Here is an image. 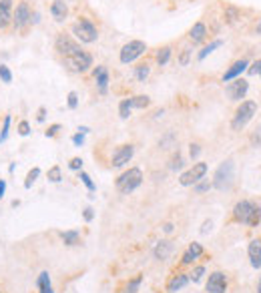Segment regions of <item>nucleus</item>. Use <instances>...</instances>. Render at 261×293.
<instances>
[{"label": "nucleus", "mask_w": 261, "mask_h": 293, "mask_svg": "<svg viewBox=\"0 0 261 293\" xmlns=\"http://www.w3.org/2000/svg\"><path fill=\"white\" fill-rule=\"evenodd\" d=\"M131 107L133 109H147L151 105V99L147 94H137V96H131Z\"/></svg>", "instance_id": "cd10ccee"}, {"label": "nucleus", "mask_w": 261, "mask_h": 293, "mask_svg": "<svg viewBox=\"0 0 261 293\" xmlns=\"http://www.w3.org/2000/svg\"><path fill=\"white\" fill-rule=\"evenodd\" d=\"M171 55H173V48L169 46V44H165V46H161L159 51H157V57H155V61H157V65L159 67H165L169 61H171Z\"/></svg>", "instance_id": "b1692460"}, {"label": "nucleus", "mask_w": 261, "mask_h": 293, "mask_svg": "<svg viewBox=\"0 0 261 293\" xmlns=\"http://www.w3.org/2000/svg\"><path fill=\"white\" fill-rule=\"evenodd\" d=\"M199 153H201L199 145H197V143H193V145H191V149H189V155H191V159H197V157H199Z\"/></svg>", "instance_id": "49530a36"}, {"label": "nucleus", "mask_w": 261, "mask_h": 293, "mask_svg": "<svg viewBox=\"0 0 261 293\" xmlns=\"http://www.w3.org/2000/svg\"><path fill=\"white\" fill-rule=\"evenodd\" d=\"M50 14L57 22H65L69 18V4L65 0H53L50 4Z\"/></svg>", "instance_id": "a211bd4d"}, {"label": "nucleus", "mask_w": 261, "mask_h": 293, "mask_svg": "<svg viewBox=\"0 0 261 293\" xmlns=\"http://www.w3.org/2000/svg\"><path fill=\"white\" fill-rule=\"evenodd\" d=\"M253 115H257V103L255 101H241V105L237 107L233 121H231V129L233 131H241L245 129V125L253 119Z\"/></svg>", "instance_id": "39448f33"}, {"label": "nucleus", "mask_w": 261, "mask_h": 293, "mask_svg": "<svg viewBox=\"0 0 261 293\" xmlns=\"http://www.w3.org/2000/svg\"><path fill=\"white\" fill-rule=\"evenodd\" d=\"M131 109H133V107H131V101H129V99H123V101L119 103V117H121V119H129V117H131Z\"/></svg>", "instance_id": "c756f323"}, {"label": "nucleus", "mask_w": 261, "mask_h": 293, "mask_svg": "<svg viewBox=\"0 0 261 293\" xmlns=\"http://www.w3.org/2000/svg\"><path fill=\"white\" fill-rule=\"evenodd\" d=\"M141 283H143V275H137L135 279H131V281L127 283V287H125V291L123 293H137L139 291V287H141Z\"/></svg>", "instance_id": "7c9ffc66"}, {"label": "nucleus", "mask_w": 261, "mask_h": 293, "mask_svg": "<svg viewBox=\"0 0 261 293\" xmlns=\"http://www.w3.org/2000/svg\"><path fill=\"white\" fill-rule=\"evenodd\" d=\"M69 167H71L73 171H81V167H83V159H81V157H75V159H71Z\"/></svg>", "instance_id": "37998d69"}, {"label": "nucleus", "mask_w": 261, "mask_h": 293, "mask_svg": "<svg viewBox=\"0 0 261 293\" xmlns=\"http://www.w3.org/2000/svg\"><path fill=\"white\" fill-rule=\"evenodd\" d=\"M221 44H223V40H221V38H217V40L209 42V44H207V46H205V48H203V51L197 55V61H205V59H207V57H209V55H211L215 48H219Z\"/></svg>", "instance_id": "bb28decb"}, {"label": "nucleus", "mask_w": 261, "mask_h": 293, "mask_svg": "<svg viewBox=\"0 0 261 293\" xmlns=\"http://www.w3.org/2000/svg\"><path fill=\"white\" fill-rule=\"evenodd\" d=\"M207 293H225L227 291V277L225 273L221 271H213L207 279V285H205Z\"/></svg>", "instance_id": "f8f14e48"}, {"label": "nucleus", "mask_w": 261, "mask_h": 293, "mask_svg": "<svg viewBox=\"0 0 261 293\" xmlns=\"http://www.w3.org/2000/svg\"><path fill=\"white\" fill-rule=\"evenodd\" d=\"M233 177H235V165H233L231 159H227V161H223V163L217 167L215 177H213L211 183H213V187H215L217 191H229L231 185H233Z\"/></svg>", "instance_id": "f03ea898"}, {"label": "nucleus", "mask_w": 261, "mask_h": 293, "mask_svg": "<svg viewBox=\"0 0 261 293\" xmlns=\"http://www.w3.org/2000/svg\"><path fill=\"white\" fill-rule=\"evenodd\" d=\"M247 253H249V259H251V267L259 269L261 267V241L253 239L247 247Z\"/></svg>", "instance_id": "412c9836"}, {"label": "nucleus", "mask_w": 261, "mask_h": 293, "mask_svg": "<svg viewBox=\"0 0 261 293\" xmlns=\"http://www.w3.org/2000/svg\"><path fill=\"white\" fill-rule=\"evenodd\" d=\"M88 131H90V129H88V127H81V129H79V133H83V135H87Z\"/></svg>", "instance_id": "6e6d98bb"}, {"label": "nucleus", "mask_w": 261, "mask_h": 293, "mask_svg": "<svg viewBox=\"0 0 261 293\" xmlns=\"http://www.w3.org/2000/svg\"><path fill=\"white\" fill-rule=\"evenodd\" d=\"M0 78H2V82H6V84L12 82V73H10V69H8L6 65H0Z\"/></svg>", "instance_id": "4c0bfd02"}, {"label": "nucleus", "mask_w": 261, "mask_h": 293, "mask_svg": "<svg viewBox=\"0 0 261 293\" xmlns=\"http://www.w3.org/2000/svg\"><path fill=\"white\" fill-rule=\"evenodd\" d=\"M32 22V10L28 6V2H18L14 12H12V24L16 30H24L28 24Z\"/></svg>", "instance_id": "6e6552de"}, {"label": "nucleus", "mask_w": 261, "mask_h": 293, "mask_svg": "<svg viewBox=\"0 0 261 293\" xmlns=\"http://www.w3.org/2000/svg\"><path fill=\"white\" fill-rule=\"evenodd\" d=\"M36 285H38V291L40 293H55L53 291V285H50V277H48V273H46V271H42V273L38 275Z\"/></svg>", "instance_id": "393cba45"}, {"label": "nucleus", "mask_w": 261, "mask_h": 293, "mask_svg": "<svg viewBox=\"0 0 261 293\" xmlns=\"http://www.w3.org/2000/svg\"><path fill=\"white\" fill-rule=\"evenodd\" d=\"M211 187H213V183H211L209 179H201L199 183L193 185V191H195V193H205V191H209Z\"/></svg>", "instance_id": "72a5a7b5"}, {"label": "nucleus", "mask_w": 261, "mask_h": 293, "mask_svg": "<svg viewBox=\"0 0 261 293\" xmlns=\"http://www.w3.org/2000/svg\"><path fill=\"white\" fill-rule=\"evenodd\" d=\"M46 175H48V181H53V183H61V181H63V171H61V167H59V165L50 167Z\"/></svg>", "instance_id": "2f4dec72"}, {"label": "nucleus", "mask_w": 261, "mask_h": 293, "mask_svg": "<svg viewBox=\"0 0 261 293\" xmlns=\"http://www.w3.org/2000/svg\"><path fill=\"white\" fill-rule=\"evenodd\" d=\"M92 76H94V80H96L98 92H100V94H107V90H109V71H107V67L98 65V67L92 71Z\"/></svg>", "instance_id": "dca6fc26"}, {"label": "nucleus", "mask_w": 261, "mask_h": 293, "mask_svg": "<svg viewBox=\"0 0 261 293\" xmlns=\"http://www.w3.org/2000/svg\"><path fill=\"white\" fill-rule=\"evenodd\" d=\"M12 0H0V30H6L12 24Z\"/></svg>", "instance_id": "2eb2a0df"}, {"label": "nucleus", "mask_w": 261, "mask_h": 293, "mask_svg": "<svg viewBox=\"0 0 261 293\" xmlns=\"http://www.w3.org/2000/svg\"><path fill=\"white\" fill-rule=\"evenodd\" d=\"M247 73L249 74H259L261 76V59H257V61L253 63V67H251V69H247Z\"/></svg>", "instance_id": "a18cd8bd"}, {"label": "nucleus", "mask_w": 261, "mask_h": 293, "mask_svg": "<svg viewBox=\"0 0 261 293\" xmlns=\"http://www.w3.org/2000/svg\"><path fill=\"white\" fill-rule=\"evenodd\" d=\"M171 253H173V243H171L169 239L159 241V243L155 245V249H153V255H155L157 261H167Z\"/></svg>", "instance_id": "6ab92c4d"}, {"label": "nucleus", "mask_w": 261, "mask_h": 293, "mask_svg": "<svg viewBox=\"0 0 261 293\" xmlns=\"http://www.w3.org/2000/svg\"><path fill=\"white\" fill-rule=\"evenodd\" d=\"M171 169H173V171L183 169V157H181V153H179V151H177L173 157H171Z\"/></svg>", "instance_id": "58836bf2"}, {"label": "nucleus", "mask_w": 261, "mask_h": 293, "mask_svg": "<svg viewBox=\"0 0 261 293\" xmlns=\"http://www.w3.org/2000/svg\"><path fill=\"white\" fill-rule=\"evenodd\" d=\"M241 18V12H239V8L237 6H225V10H223V22L225 24H235L237 20Z\"/></svg>", "instance_id": "5701e85b"}, {"label": "nucleus", "mask_w": 261, "mask_h": 293, "mask_svg": "<svg viewBox=\"0 0 261 293\" xmlns=\"http://www.w3.org/2000/svg\"><path fill=\"white\" fill-rule=\"evenodd\" d=\"M38 177H40V169H38V167H34V169H30V171H28V175H26V181H24V187H26V189H30V187H32V183H34V181H36Z\"/></svg>", "instance_id": "473e14b6"}, {"label": "nucleus", "mask_w": 261, "mask_h": 293, "mask_svg": "<svg viewBox=\"0 0 261 293\" xmlns=\"http://www.w3.org/2000/svg\"><path fill=\"white\" fill-rule=\"evenodd\" d=\"M163 229H165V233H171V231H173V225H171V223H165Z\"/></svg>", "instance_id": "864d4df0"}, {"label": "nucleus", "mask_w": 261, "mask_h": 293, "mask_svg": "<svg viewBox=\"0 0 261 293\" xmlns=\"http://www.w3.org/2000/svg\"><path fill=\"white\" fill-rule=\"evenodd\" d=\"M211 227H213V223H211V221H205V223H203V227H201V233H203V235H207V233L211 231Z\"/></svg>", "instance_id": "09e8293b"}, {"label": "nucleus", "mask_w": 261, "mask_h": 293, "mask_svg": "<svg viewBox=\"0 0 261 293\" xmlns=\"http://www.w3.org/2000/svg\"><path fill=\"white\" fill-rule=\"evenodd\" d=\"M8 131H10V115L4 117V123H2V131H0V143H4L8 139Z\"/></svg>", "instance_id": "f704fd0d"}, {"label": "nucleus", "mask_w": 261, "mask_h": 293, "mask_svg": "<svg viewBox=\"0 0 261 293\" xmlns=\"http://www.w3.org/2000/svg\"><path fill=\"white\" fill-rule=\"evenodd\" d=\"M61 129H63V127H61L59 123H57V125H50V127H48L46 131H44V135H46V137H55V135H57V133H59Z\"/></svg>", "instance_id": "c03bdc74"}, {"label": "nucleus", "mask_w": 261, "mask_h": 293, "mask_svg": "<svg viewBox=\"0 0 261 293\" xmlns=\"http://www.w3.org/2000/svg\"><path fill=\"white\" fill-rule=\"evenodd\" d=\"M67 105H69V109H77V107H79V94H77L75 90L69 92V96H67Z\"/></svg>", "instance_id": "ea45409f"}, {"label": "nucleus", "mask_w": 261, "mask_h": 293, "mask_svg": "<svg viewBox=\"0 0 261 293\" xmlns=\"http://www.w3.org/2000/svg\"><path fill=\"white\" fill-rule=\"evenodd\" d=\"M73 143L77 146H83V143H85V135H83V133H77V135L73 137Z\"/></svg>", "instance_id": "de8ad7c7"}, {"label": "nucleus", "mask_w": 261, "mask_h": 293, "mask_svg": "<svg viewBox=\"0 0 261 293\" xmlns=\"http://www.w3.org/2000/svg\"><path fill=\"white\" fill-rule=\"evenodd\" d=\"M247 67H249V61H247V59L235 61V63H233V65L225 71V74L221 76V80H223V82H229V80H233V78L241 76V73H245V71H247Z\"/></svg>", "instance_id": "4468645a"}, {"label": "nucleus", "mask_w": 261, "mask_h": 293, "mask_svg": "<svg viewBox=\"0 0 261 293\" xmlns=\"http://www.w3.org/2000/svg\"><path fill=\"white\" fill-rule=\"evenodd\" d=\"M65 67L71 71V73L83 74L87 73L88 69L92 67V55L87 53V51H81L77 55H71V57H65Z\"/></svg>", "instance_id": "423d86ee"}, {"label": "nucleus", "mask_w": 261, "mask_h": 293, "mask_svg": "<svg viewBox=\"0 0 261 293\" xmlns=\"http://www.w3.org/2000/svg\"><path fill=\"white\" fill-rule=\"evenodd\" d=\"M4 191H6V181H2V179H0V199L4 197Z\"/></svg>", "instance_id": "603ef678"}, {"label": "nucleus", "mask_w": 261, "mask_h": 293, "mask_svg": "<svg viewBox=\"0 0 261 293\" xmlns=\"http://www.w3.org/2000/svg\"><path fill=\"white\" fill-rule=\"evenodd\" d=\"M149 74H151V67H149V63H141L139 67H135V76H137L139 82H145V80L149 78Z\"/></svg>", "instance_id": "c85d7f7f"}, {"label": "nucleus", "mask_w": 261, "mask_h": 293, "mask_svg": "<svg viewBox=\"0 0 261 293\" xmlns=\"http://www.w3.org/2000/svg\"><path fill=\"white\" fill-rule=\"evenodd\" d=\"M205 275V267L203 265H199V267H195L193 269V273L189 275V281H193V283H197V281H201V277Z\"/></svg>", "instance_id": "e433bc0d"}, {"label": "nucleus", "mask_w": 261, "mask_h": 293, "mask_svg": "<svg viewBox=\"0 0 261 293\" xmlns=\"http://www.w3.org/2000/svg\"><path fill=\"white\" fill-rule=\"evenodd\" d=\"M191 53H193V51H191L189 46H185V48L181 51V55H179V65H181V67H187V65H189V59H191Z\"/></svg>", "instance_id": "c9c22d12"}, {"label": "nucleus", "mask_w": 261, "mask_h": 293, "mask_svg": "<svg viewBox=\"0 0 261 293\" xmlns=\"http://www.w3.org/2000/svg\"><path fill=\"white\" fill-rule=\"evenodd\" d=\"M205 175H207V163H195L189 171H185L179 177V183L183 187H193L195 183H199L201 179H205Z\"/></svg>", "instance_id": "9d476101"}, {"label": "nucleus", "mask_w": 261, "mask_h": 293, "mask_svg": "<svg viewBox=\"0 0 261 293\" xmlns=\"http://www.w3.org/2000/svg\"><path fill=\"white\" fill-rule=\"evenodd\" d=\"M203 255V247H201V243H191L189 247H187V251L183 253V259H181V263L183 265H191L195 259H199Z\"/></svg>", "instance_id": "aec40b11"}, {"label": "nucleus", "mask_w": 261, "mask_h": 293, "mask_svg": "<svg viewBox=\"0 0 261 293\" xmlns=\"http://www.w3.org/2000/svg\"><path fill=\"white\" fill-rule=\"evenodd\" d=\"M257 293H261V277H259V283H257Z\"/></svg>", "instance_id": "4d7b16f0"}, {"label": "nucleus", "mask_w": 261, "mask_h": 293, "mask_svg": "<svg viewBox=\"0 0 261 293\" xmlns=\"http://www.w3.org/2000/svg\"><path fill=\"white\" fill-rule=\"evenodd\" d=\"M28 133H30V125H28V121H20V123H18V135L26 137Z\"/></svg>", "instance_id": "a19ab883"}, {"label": "nucleus", "mask_w": 261, "mask_h": 293, "mask_svg": "<svg viewBox=\"0 0 261 293\" xmlns=\"http://www.w3.org/2000/svg\"><path fill=\"white\" fill-rule=\"evenodd\" d=\"M147 53V42L145 40H129L123 48H121V55H119V61L123 65H131L135 63L139 57H143Z\"/></svg>", "instance_id": "0eeeda50"}, {"label": "nucleus", "mask_w": 261, "mask_h": 293, "mask_svg": "<svg viewBox=\"0 0 261 293\" xmlns=\"http://www.w3.org/2000/svg\"><path fill=\"white\" fill-rule=\"evenodd\" d=\"M189 283V275L187 273H175L171 277V281L167 283V293H177L179 289H183Z\"/></svg>", "instance_id": "4be33fe9"}, {"label": "nucleus", "mask_w": 261, "mask_h": 293, "mask_svg": "<svg viewBox=\"0 0 261 293\" xmlns=\"http://www.w3.org/2000/svg\"><path fill=\"white\" fill-rule=\"evenodd\" d=\"M36 119H38V123H42V121L46 119V109H44V107L38 109V117H36Z\"/></svg>", "instance_id": "8fccbe9b"}, {"label": "nucleus", "mask_w": 261, "mask_h": 293, "mask_svg": "<svg viewBox=\"0 0 261 293\" xmlns=\"http://www.w3.org/2000/svg\"><path fill=\"white\" fill-rule=\"evenodd\" d=\"M141 183H143V171L141 169H137V167H133V169H129V171H125L119 179H117V191L121 193V195H131L137 187H141Z\"/></svg>", "instance_id": "7ed1b4c3"}, {"label": "nucleus", "mask_w": 261, "mask_h": 293, "mask_svg": "<svg viewBox=\"0 0 261 293\" xmlns=\"http://www.w3.org/2000/svg\"><path fill=\"white\" fill-rule=\"evenodd\" d=\"M61 237H63V243H65V245H69V247H73V245H79V243H81V233H79V231H65Z\"/></svg>", "instance_id": "a878e982"}, {"label": "nucleus", "mask_w": 261, "mask_h": 293, "mask_svg": "<svg viewBox=\"0 0 261 293\" xmlns=\"http://www.w3.org/2000/svg\"><path fill=\"white\" fill-rule=\"evenodd\" d=\"M247 90H249V82H247L245 78H241V76L229 80L227 86H225V94H227V99H229V101H235V103L241 101V99H245Z\"/></svg>", "instance_id": "9b49d317"}, {"label": "nucleus", "mask_w": 261, "mask_h": 293, "mask_svg": "<svg viewBox=\"0 0 261 293\" xmlns=\"http://www.w3.org/2000/svg\"><path fill=\"white\" fill-rule=\"evenodd\" d=\"M255 34H261V18L257 20V24H255Z\"/></svg>", "instance_id": "5fc2aeb1"}, {"label": "nucleus", "mask_w": 261, "mask_h": 293, "mask_svg": "<svg viewBox=\"0 0 261 293\" xmlns=\"http://www.w3.org/2000/svg\"><path fill=\"white\" fill-rule=\"evenodd\" d=\"M55 51L65 59V57H71V55H77V53H81L83 48H81V44L75 40V38H71L69 34H59L57 36V42H55Z\"/></svg>", "instance_id": "1a4fd4ad"}, {"label": "nucleus", "mask_w": 261, "mask_h": 293, "mask_svg": "<svg viewBox=\"0 0 261 293\" xmlns=\"http://www.w3.org/2000/svg\"><path fill=\"white\" fill-rule=\"evenodd\" d=\"M205 38H207V26H205L203 20H199V22H195V24L191 26V30H189V40H191L193 44H201V42H205Z\"/></svg>", "instance_id": "f3484780"}, {"label": "nucleus", "mask_w": 261, "mask_h": 293, "mask_svg": "<svg viewBox=\"0 0 261 293\" xmlns=\"http://www.w3.org/2000/svg\"><path fill=\"white\" fill-rule=\"evenodd\" d=\"M233 221L249 227H257L261 223V207H257L253 201L243 199L233 207Z\"/></svg>", "instance_id": "f257e3e1"}, {"label": "nucleus", "mask_w": 261, "mask_h": 293, "mask_svg": "<svg viewBox=\"0 0 261 293\" xmlns=\"http://www.w3.org/2000/svg\"><path fill=\"white\" fill-rule=\"evenodd\" d=\"M135 155V146L133 145H121L115 153H113V159H111V165L113 167H125Z\"/></svg>", "instance_id": "ddd939ff"}, {"label": "nucleus", "mask_w": 261, "mask_h": 293, "mask_svg": "<svg viewBox=\"0 0 261 293\" xmlns=\"http://www.w3.org/2000/svg\"><path fill=\"white\" fill-rule=\"evenodd\" d=\"M81 181H83V183L87 185V189H88V191H90V193H92V191L96 189V187H94V183L90 181V177H88L87 173H81Z\"/></svg>", "instance_id": "79ce46f5"}, {"label": "nucleus", "mask_w": 261, "mask_h": 293, "mask_svg": "<svg viewBox=\"0 0 261 293\" xmlns=\"http://www.w3.org/2000/svg\"><path fill=\"white\" fill-rule=\"evenodd\" d=\"M71 32L75 34L77 40L85 42V44H92L98 40V28L88 20V18H79L77 22H73Z\"/></svg>", "instance_id": "20e7f679"}, {"label": "nucleus", "mask_w": 261, "mask_h": 293, "mask_svg": "<svg viewBox=\"0 0 261 293\" xmlns=\"http://www.w3.org/2000/svg\"><path fill=\"white\" fill-rule=\"evenodd\" d=\"M92 217H94L92 209H85V221H92Z\"/></svg>", "instance_id": "3c124183"}]
</instances>
